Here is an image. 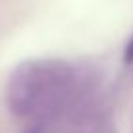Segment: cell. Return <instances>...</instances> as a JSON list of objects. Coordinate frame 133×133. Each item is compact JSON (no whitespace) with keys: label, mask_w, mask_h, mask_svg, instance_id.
Returning a JSON list of instances; mask_svg holds the SVG:
<instances>
[{"label":"cell","mask_w":133,"mask_h":133,"mask_svg":"<svg viewBox=\"0 0 133 133\" xmlns=\"http://www.w3.org/2000/svg\"><path fill=\"white\" fill-rule=\"evenodd\" d=\"M87 77L62 60H31L12 71L6 85V104L29 125H50L70 118L83 106Z\"/></svg>","instance_id":"cell-1"},{"label":"cell","mask_w":133,"mask_h":133,"mask_svg":"<svg viewBox=\"0 0 133 133\" xmlns=\"http://www.w3.org/2000/svg\"><path fill=\"white\" fill-rule=\"evenodd\" d=\"M123 58H125L127 64H133V37H131V41L127 43V46H125V54H123Z\"/></svg>","instance_id":"cell-3"},{"label":"cell","mask_w":133,"mask_h":133,"mask_svg":"<svg viewBox=\"0 0 133 133\" xmlns=\"http://www.w3.org/2000/svg\"><path fill=\"white\" fill-rule=\"evenodd\" d=\"M70 120L71 125L68 133H114L106 116L95 106H79L70 116Z\"/></svg>","instance_id":"cell-2"}]
</instances>
